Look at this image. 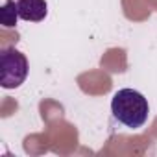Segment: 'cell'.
<instances>
[{"label": "cell", "instance_id": "6da1fadb", "mask_svg": "<svg viewBox=\"0 0 157 157\" xmlns=\"http://www.w3.org/2000/svg\"><path fill=\"white\" fill-rule=\"evenodd\" d=\"M111 113L120 124L139 129L148 120L150 105L142 93L135 89H120L111 100Z\"/></svg>", "mask_w": 157, "mask_h": 157}, {"label": "cell", "instance_id": "7a4b0ae2", "mask_svg": "<svg viewBox=\"0 0 157 157\" xmlns=\"http://www.w3.org/2000/svg\"><path fill=\"white\" fill-rule=\"evenodd\" d=\"M28 72V57L15 46H4L0 52V85L4 89H17L26 82Z\"/></svg>", "mask_w": 157, "mask_h": 157}, {"label": "cell", "instance_id": "3957f363", "mask_svg": "<svg viewBox=\"0 0 157 157\" xmlns=\"http://www.w3.org/2000/svg\"><path fill=\"white\" fill-rule=\"evenodd\" d=\"M46 137L50 142V150L56 153H70L78 142L76 128L72 124L65 122L63 118L46 126Z\"/></svg>", "mask_w": 157, "mask_h": 157}, {"label": "cell", "instance_id": "277c9868", "mask_svg": "<svg viewBox=\"0 0 157 157\" xmlns=\"http://www.w3.org/2000/svg\"><path fill=\"white\" fill-rule=\"evenodd\" d=\"M76 83L89 96H102L113 89V80L107 74V70H104V68L87 70V72L80 74L76 78Z\"/></svg>", "mask_w": 157, "mask_h": 157}, {"label": "cell", "instance_id": "5b68a950", "mask_svg": "<svg viewBox=\"0 0 157 157\" xmlns=\"http://www.w3.org/2000/svg\"><path fill=\"white\" fill-rule=\"evenodd\" d=\"M19 17L26 22H41L48 15L46 0H17Z\"/></svg>", "mask_w": 157, "mask_h": 157}, {"label": "cell", "instance_id": "8992f818", "mask_svg": "<svg viewBox=\"0 0 157 157\" xmlns=\"http://www.w3.org/2000/svg\"><path fill=\"white\" fill-rule=\"evenodd\" d=\"M100 68L107 72H126L128 70V54L124 48H109L100 59Z\"/></svg>", "mask_w": 157, "mask_h": 157}, {"label": "cell", "instance_id": "52a82bcc", "mask_svg": "<svg viewBox=\"0 0 157 157\" xmlns=\"http://www.w3.org/2000/svg\"><path fill=\"white\" fill-rule=\"evenodd\" d=\"M122 2V13L131 22H144L151 15V8L148 0H120Z\"/></svg>", "mask_w": 157, "mask_h": 157}, {"label": "cell", "instance_id": "ba28073f", "mask_svg": "<svg viewBox=\"0 0 157 157\" xmlns=\"http://www.w3.org/2000/svg\"><path fill=\"white\" fill-rule=\"evenodd\" d=\"M39 111H41V118L46 126L63 118V105L57 104L56 100H50V98H46L39 104Z\"/></svg>", "mask_w": 157, "mask_h": 157}, {"label": "cell", "instance_id": "9c48e42d", "mask_svg": "<svg viewBox=\"0 0 157 157\" xmlns=\"http://www.w3.org/2000/svg\"><path fill=\"white\" fill-rule=\"evenodd\" d=\"M48 150H50V142H48L46 131L44 133H33V135L24 139V151L30 155H39V151L44 153Z\"/></svg>", "mask_w": 157, "mask_h": 157}, {"label": "cell", "instance_id": "30bf717a", "mask_svg": "<svg viewBox=\"0 0 157 157\" xmlns=\"http://www.w3.org/2000/svg\"><path fill=\"white\" fill-rule=\"evenodd\" d=\"M17 19H19L17 2H15V0H6L4 6L0 8V24L4 26V30L15 28L17 26Z\"/></svg>", "mask_w": 157, "mask_h": 157}, {"label": "cell", "instance_id": "8fae6325", "mask_svg": "<svg viewBox=\"0 0 157 157\" xmlns=\"http://www.w3.org/2000/svg\"><path fill=\"white\" fill-rule=\"evenodd\" d=\"M148 135L153 139V140H157V118L153 120V124H151V128H150V131H148Z\"/></svg>", "mask_w": 157, "mask_h": 157}, {"label": "cell", "instance_id": "7c38bea8", "mask_svg": "<svg viewBox=\"0 0 157 157\" xmlns=\"http://www.w3.org/2000/svg\"><path fill=\"white\" fill-rule=\"evenodd\" d=\"M148 4H150V8L153 11H157V0H148Z\"/></svg>", "mask_w": 157, "mask_h": 157}]
</instances>
